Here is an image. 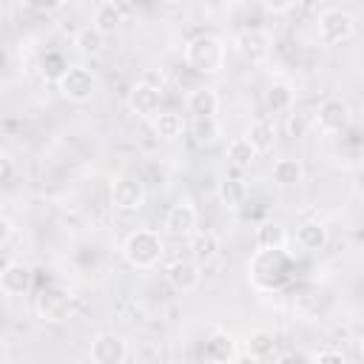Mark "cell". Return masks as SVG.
<instances>
[{
  "label": "cell",
  "mask_w": 364,
  "mask_h": 364,
  "mask_svg": "<svg viewBox=\"0 0 364 364\" xmlns=\"http://www.w3.org/2000/svg\"><path fill=\"white\" fill-rule=\"evenodd\" d=\"M208 358H213V361H233V358H239L236 355V344L230 341L228 333L216 330L213 338H208Z\"/></svg>",
  "instance_id": "4316f807"
},
{
  "label": "cell",
  "mask_w": 364,
  "mask_h": 364,
  "mask_svg": "<svg viewBox=\"0 0 364 364\" xmlns=\"http://www.w3.org/2000/svg\"><path fill=\"white\" fill-rule=\"evenodd\" d=\"M31 267L26 262H9L3 270H0V290L11 299L17 296H26L31 290Z\"/></svg>",
  "instance_id": "4fadbf2b"
},
{
  "label": "cell",
  "mask_w": 364,
  "mask_h": 364,
  "mask_svg": "<svg viewBox=\"0 0 364 364\" xmlns=\"http://www.w3.org/2000/svg\"><path fill=\"white\" fill-rule=\"evenodd\" d=\"M159 102H162V91L159 88H151L148 82H136L128 94V111L139 119H151L156 111H159Z\"/></svg>",
  "instance_id": "7c38bea8"
},
{
  "label": "cell",
  "mask_w": 364,
  "mask_h": 364,
  "mask_svg": "<svg viewBox=\"0 0 364 364\" xmlns=\"http://www.w3.org/2000/svg\"><path fill=\"white\" fill-rule=\"evenodd\" d=\"M316 31H318V40L324 46L347 43L355 34V14H350L347 9H324L318 14Z\"/></svg>",
  "instance_id": "277c9868"
},
{
  "label": "cell",
  "mask_w": 364,
  "mask_h": 364,
  "mask_svg": "<svg viewBox=\"0 0 364 364\" xmlns=\"http://www.w3.org/2000/svg\"><path fill=\"white\" fill-rule=\"evenodd\" d=\"M162 253H165V242H162V236H159L156 230H151V228H136V230H131V233L125 236V242H122V259H125L131 267H136V270H151V267H156L159 259H162Z\"/></svg>",
  "instance_id": "6da1fadb"
},
{
  "label": "cell",
  "mask_w": 364,
  "mask_h": 364,
  "mask_svg": "<svg viewBox=\"0 0 364 364\" xmlns=\"http://www.w3.org/2000/svg\"><path fill=\"white\" fill-rule=\"evenodd\" d=\"M11 233H14V228H11V222L0 213V247H6L9 245V239H11Z\"/></svg>",
  "instance_id": "836d02e7"
},
{
  "label": "cell",
  "mask_w": 364,
  "mask_h": 364,
  "mask_svg": "<svg viewBox=\"0 0 364 364\" xmlns=\"http://www.w3.org/2000/svg\"><path fill=\"white\" fill-rule=\"evenodd\" d=\"M259 3L267 14H287L296 6V0H259Z\"/></svg>",
  "instance_id": "4dcf8cb0"
},
{
  "label": "cell",
  "mask_w": 364,
  "mask_h": 364,
  "mask_svg": "<svg viewBox=\"0 0 364 364\" xmlns=\"http://www.w3.org/2000/svg\"><path fill=\"white\" fill-rule=\"evenodd\" d=\"M88 358L94 364H122L131 358V347H128V338H122L119 333H97L91 338V347H88Z\"/></svg>",
  "instance_id": "5b68a950"
},
{
  "label": "cell",
  "mask_w": 364,
  "mask_h": 364,
  "mask_svg": "<svg viewBox=\"0 0 364 364\" xmlns=\"http://www.w3.org/2000/svg\"><path fill=\"white\" fill-rule=\"evenodd\" d=\"M270 179L279 185V188H293V185H301L304 182V165L293 156H284V159H276L273 162V171H270Z\"/></svg>",
  "instance_id": "ac0fdd59"
},
{
  "label": "cell",
  "mask_w": 364,
  "mask_h": 364,
  "mask_svg": "<svg viewBox=\"0 0 364 364\" xmlns=\"http://www.w3.org/2000/svg\"><path fill=\"white\" fill-rule=\"evenodd\" d=\"M327 228L321 225V222H316V219H310V222H301L299 225V230H296V242H299V247L301 250H310V253H316V250H324L327 247Z\"/></svg>",
  "instance_id": "d6986e66"
},
{
  "label": "cell",
  "mask_w": 364,
  "mask_h": 364,
  "mask_svg": "<svg viewBox=\"0 0 364 364\" xmlns=\"http://www.w3.org/2000/svg\"><path fill=\"white\" fill-rule=\"evenodd\" d=\"M142 82H148L151 88H159V91H165V85H168V77H165V71L162 68H148V71H142V77H139Z\"/></svg>",
  "instance_id": "f1b7e54d"
},
{
  "label": "cell",
  "mask_w": 364,
  "mask_h": 364,
  "mask_svg": "<svg viewBox=\"0 0 364 364\" xmlns=\"http://www.w3.org/2000/svg\"><path fill=\"white\" fill-rule=\"evenodd\" d=\"M256 151H253V145L245 139V136H236V139H230L228 142V159H230V165L233 168H239V171H247L253 162H256Z\"/></svg>",
  "instance_id": "484cf974"
},
{
  "label": "cell",
  "mask_w": 364,
  "mask_h": 364,
  "mask_svg": "<svg viewBox=\"0 0 364 364\" xmlns=\"http://www.w3.org/2000/svg\"><path fill=\"white\" fill-rule=\"evenodd\" d=\"M34 313L46 324H63L71 316V296L63 287H43L34 301Z\"/></svg>",
  "instance_id": "8992f818"
},
{
  "label": "cell",
  "mask_w": 364,
  "mask_h": 364,
  "mask_svg": "<svg viewBox=\"0 0 364 364\" xmlns=\"http://www.w3.org/2000/svg\"><path fill=\"white\" fill-rule=\"evenodd\" d=\"M301 125H304V122H301V117H299V119H296V117L290 119V131H293V134H299V131H301Z\"/></svg>",
  "instance_id": "e575fe53"
},
{
  "label": "cell",
  "mask_w": 364,
  "mask_h": 364,
  "mask_svg": "<svg viewBox=\"0 0 364 364\" xmlns=\"http://www.w3.org/2000/svg\"><path fill=\"white\" fill-rule=\"evenodd\" d=\"M245 139L253 145L256 154H270L273 145H276V131H273V125H270L267 119H256V122L247 125Z\"/></svg>",
  "instance_id": "44dd1931"
},
{
  "label": "cell",
  "mask_w": 364,
  "mask_h": 364,
  "mask_svg": "<svg viewBox=\"0 0 364 364\" xmlns=\"http://www.w3.org/2000/svg\"><path fill=\"white\" fill-rule=\"evenodd\" d=\"M119 23H122V11H119L117 3H100V6H97V11H94V26H97L102 34L114 31Z\"/></svg>",
  "instance_id": "83f0119b"
},
{
  "label": "cell",
  "mask_w": 364,
  "mask_h": 364,
  "mask_svg": "<svg viewBox=\"0 0 364 364\" xmlns=\"http://www.w3.org/2000/svg\"><path fill=\"white\" fill-rule=\"evenodd\" d=\"M20 3L31 11H57L65 6V0H20Z\"/></svg>",
  "instance_id": "f546056e"
},
{
  "label": "cell",
  "mask_w": 364,
  "mask_h": 364,
  "mask_svg": "<svg viewBox=\"0 0 364 364\" xmlns=\"http://www.w3.org/2000/svg\"><path fill=\"white\" fill-rule=\"evenodd\" d=\"M193 142L199 148H213L219 139H222V125L216 119V114H205V117H193L191 125H188Z\"/></svg>",
  "instance_id": "9a60e30c"
},
{
  "label": "cell",
  "mask_w": 364,
  "mask_h": 364,
  "mask_svg": "<svg viewBox=\"0 0 364 364\" xmlns=\"http://www.w3.org/2000/svg\"><path fill=\"white\" fill-rule=\"evenodd\" d=\"M165 282L179 293H191L202 284V264L196 259H173L165 264Z\"/></svg>",
  "instance_id": "9c48e42d"
},
{
  "label": "cell",
  "mask_w": 364,
  "mask_h": 364,
  "mask_svg": "<svg viewBox=\"0 0 364 364\" xmlns=\"http://www.w3.org/2000/svg\"><path fill=\"white\" fill-rule=\"evenodd\" d=\"M14 179V162L0 154V185H9Z\"/></svg>",
  "instance_id": "1f68e13d"
},
{
  "label": "cell",
  "mask_w": 364,
  "mask_h": 364,
  "mask_svg": "<svg viewBox=\"0 0 364 364\" xmlns=\"http://www.w3.org/2000/svg\"><path fill=\"white\" fill-rule=\"evenodd\" d=\"M233 51L245 60V63H264L270 57V34L262 28H245L233 37Z\"/></svg>",
  "instance_id": "ba28073f"
},
{
  "label": "cell",
  "mask_w": 364,
  "mask_h": 364,
  "mask_svg": "<svg viewBox=\"0 0 364 364\" xmlns=\"http://www.w3.org/2000/svg\"><path fill=\"white\" fill-rule=\"evenodd\" d=\"M256 250H284L287 247V230L279 222H262L256 228Z\"/></svg>",
  "instance_id": "ffe728a7"
},
{
  "label": "cell",
  "mask_w": 364,
  "mask_h": 364,
  "mask_svg": "<svg viewBox=\"0 0 364 364\" xmlns=\"http://www.w3.org/2000/svg\"><path fill=\"white\" fill-rule=\"evenodd\" d=\"M151 125H154V134L162 142H176L185 134V119H182L179 111H156L151 117Z\"/></svg>",
  "instance_id": "e0dca14e"
},
{
  "label": "cell",
  "mask_w": 364,
  "mask_h": 364,
  "mask_svg": "<svg viewBox=\"0 0 364 364\" xmlns=\"http://www.w3.org/2000/svg\"><path fill=\"white\" fill-rule=\"evenodd\" d=\"M100 3H117V0H97V6H100Z\"/></svg>",
  "instance_id": "d590c367"
},
{
  "label": "cell",
  "mask_w": 364,
  "mask_h": 364,
  "mask_svg": "<svg viewBox=\"0 0 364 364\" xmlns=\"http://www.w3.org/2000/svg\"><path fill=\"white\" fill-rule=\"evenodd\" d=\"M293 100H296V94H293V88H290L287 82H273V85L267 88V94H264V105H267L273 114L290 111V108H293Z\"/></svg>",
  "instance_id": "d4e9b609"
},
{
  "label": "cell",
  "mask_w": 364,
  "mask_h": 364,
  "mask_svg": "<svg viewBox=\"0 0 364 364\" xmlns=\"http://www.w3.org/2000/svg\"><path fill=\"white\" fill-rule=\"evenodd\" d=\"M316 122H318V128L324 134H341V131H347V125H350V108H347V102L338 100V97H327L318 105V111H316Z\"/></svg>",
  "instance_id": "8fae6325"
},
{
  "label": "cell",
  "mask_w": 364,
  "mask_h": 364,
  "mask_svg": "<svg viewBox=\"0 0 364 364\" xmlns=\"http://www.w3.org/2000/svg\"><path fill=\"white\" fill-rule=\"evenodd\" d=\"M57 91L68 102H88L97 91V77L85 65H65L57 77Z\"/></svg>",
  "instance_id": "3957f363"
},
{
  "label": "cell",
  "mask_w": 364,
  "mask_h": 364,
  "mask_svg": "<svg viewBox=\"0 0 364 364\" xmlns=\"http://www.w3.org/2000/svg\"><path fill=\"white\" fill-rule=\"evenodd\" d=\"M228 60V46L216 34H199L185 46V63L199 74H219Z\"/></svg>",
  "instance_id": "7a4b0ae2"
},
{
  "label": "cell",
  "mask_w": 364,
  "mask_h": 364,
  "mask_svg": "<svg viewBox=\"0 0 364 364\" xmlns=\"http://www.w3.org/2000/svg\"><path fill=\"white\" fill-rule=\"evenodd\" d=\"M313 361H338V364H344V353L341 350H318L313 355Z\"/></svg>",
  "instance_id": "d6a6232c"
},
{
  "label": "cell",
  "mask_w": 364,
  "mask_h": 364,
  "mask_svg": "<svg viewBox=\"0 0 364 364\" xmlns=\"http://www.w3.org/2000/svg\"><path fill=\"white\" fill-rule=\"evenodd\" d=\"M185 105H188V111H191L193 117H205V114H216V111H219V94H216L213 88H208V85H202V88H193V91L188 94V100H185Z\"/></svg>",
  "instance_id": "603a6c76"
},
{
  "label": "cell",
  "mask_w": 364,
  "mask_h": 364,
  "mask_svg": "<svg viewBox=\"0 0 364 364\" xmlns=\"http://www.w3.org/2000/svg\"><path fill=\"white\" fill-rule=\"evenodd\" d=\"M245 355L250 361H270L276 358V336L270 330H250L245 338Z\"/></svg>",
  "instance_id": "2e32d148"
},
{
  "label": "cell",
  "mask_w": 364,
  "mask_h": 364,
  "mask_svg": "<svg viewBox=\"0 0 364 364\" xmlns=\"http://www.w3.org/2000/svg\"><path fill=\"white\" fill-rule=\"evenodd\" d=\"M165 228L171 236L188 239L196 228H199V210L193 208L191 199H179L176 205H171V210L165 213Z\"/></svg>",
  "instance_id": "30bf717a"
},
{
  "label": "cell",
  "mask_w": 364,
  "mask_h": 364,
  "mask_svg": "<svg viewBox=\"0 0 364 364\" xmlns=\"http://www.w3.org/2000/svg\"><path fill=\"white\" fill-rule=\"evenodd\" d=\"M74 48L82 54V57H97L102 54L105 48V34L91 23V26H82L77 34H74Z\"/></svg>",
  "instance_id": "7402d4cb"
},
{
  "label": "cell",
  "mask_w": 364,
  "mask_h": 364,
  "mask_svg": "<svg viewBox=\"0 0 364 364\" xmlns=\"http://www.w3.org/2000/svg\"><path fill=\"white\" fill-rule=\"evenodd\" d=\"M188 245H191V259H196L199 264L205 262H213L216 256H219V250H222V242H219V236L213 233V230H193L191 236H188Z\"/></svg>",
  "instance_id": "5bb4252c"
},
{
  "label": "cell",
  "mask_w": 364,
  "mask_h": 364,
  "mask_svg": "<svg viewBox=\"0 0 364 364\" xmlns=\"http://www.w3.org/2000/svg\"><path fill=\"white\" fill-rule=\"evenodd\" d=\"M245 199H247V188H245L242 179H222L219 182V202H222V208L239 210L245 205Z\"/></svg>",
  "instance_id": "cb8c5ba5"
},
{
  "label": "cell",
  "mask_w": 364,
  "mask_h": 364,
  "mask_svg": "<svg viewBox=\"0 0 364 364\" xmlns=\"http://www.w3.org/2000/svg\"><path fill=\"white\" fill-rule=\"evenodd\" d=\"M108 196H111V208H114V210L131 213V210H139V208L145 205V185H142L136 176L122 173V176H114Z\"/></svg>",
  "instance_id": "52a82bcc"
}]
</instances>
